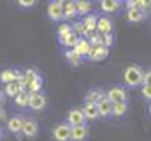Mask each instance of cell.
<instances>
[{
	"label": "cell",
	"instance_id": "cell-41",
	"mask_svg": "<svg viewBox=\"0 0 151 141\" xmlns=\"http://www.w3.org/2000/svg\"><path fill=\"white\" fill-rule=\"evenodd\" d=\"M99 2H102V0H99Z\"/></svg>",
	"mask_w": 151,
	"mask_h": 141
},
{
	"label": "cell",
	"instance_id": "cell-32",
	"mask_svg": "<svg viewBox=\"0 0 151 141\" xmlns=\"http://www.w3.org/2000/svg\"><path fill=\"white\" fill-rule=\"evenodd\" d=\"M141 95H142L144 101L151 102V85H142L141 86Z\"/></svg>",
	"mask_w": 151,
	"mask_h": 141
},
{
	"label": "cell",
	"instance_id": "cell-8",
	"mask_svg": "<svg viewBox=\"0 0 151 141\" xmlns=\"http://www.w3.org/2000/svg\"><path fill=\"white\" fill-rule=\"evenodd\" d=\"M107 94V99L113 101V102H119V101H127L128 99V94H127V86H111L109 90H106Z\"/></svg>",
	"mask_w": 151,
	"mask_h": 141
},
{
	"label": "cell",
	"instance_id": "cell-3",
	"mask_svg": "<svg viewBox=\"0 0 151 141\" xmlns=\"http://www.w3.org/2000/svg\"><path fill=\"white\" fill-rule=\"evenodd\" d=\"M47 18L55 23H62L63 21V2L51 0L47 5Z\"/></svg>",
	"mask_w": 151,
	"mask_h": 141
},
{
	"label": "cell",
	"instance_id": "cell-20",
	"mask_svg": "<svg viewBox=\"0 0 151 141\" xmlns=\"http://www.w3.org/2000/svg\"><path fill=\"white\" fill-rule=\"evenodd\" d=\"M81 21H83V25H84V28H86L88 34H90V32H97V23H99V16H97V14H91V12H90V14H86Z\"/></svg>",
	"mask_w": 151,
	"mask_h": 141
},
{
	"label": "cell",
	"instance_id": "cell-38",
	"mask_svg": "<svg viewBox=\"0 0 151 141\" xmlns=\"http://www.w3.org/2000/svg\"><path fill=\"white\" fill-rule=\"evenodd\" d=\"M148 113H150V116H151V102H150V108H148Z\"/></svg>",
	"mask_w": 151,
	"mask_h": 141
},
{
	"label": "cell",
	"instance_id": "cell-25",
	"mask_svg": "<svg viewBox=\"0 0 151 141\" xmlns=\"http://www.w3.org/2000/svg\"><path fill=\"white\" fill-rule=\"evenodd\" d=\"M4 92H5V95H7V97L14 99V97L21 92V86H19V83H18V81H12V83L4 85Z\"/></svg>",
	"mask_w": 151,
	"mask_h": 141
},
{
	"label": "cell",
	"instance_id": "cell-15",
	"mask_svg": "<svg viewBox=\"0 0 151 141\" xmlns=\"http://www.w3.org/2000/svg\"><path fill=\"white\" fill-rule=\"evenodd\" d=\"M23 72H19L18 69H4L0 72V83L2 85H7V83H12V81H18L21 78Z\"/></svg>",
	"mask_w": 151,
	"mask_h": 141
},
{
	"label": "cell",
	"instance_id": "cell-12",
	"mask_svg": "<svg viewBox=\"0 0 151 141\" xmlns=\"http://www.w3.org/2000/svg\"><path fill=\"white\" fill-rule=\"evenodd\" d=\"M81 109H83L86 120H97V118H100V113H99V106H97V102L84 101V104L81 106Z\"/></svg>",
	"mask_w": 151,
	"mask_h": 141
},
{
	"label": "cell",
	"instance_id": "cell-6",
	"mask_svg": "<svg viewBox=\"0 0 151 141\" xmlns=\"http://www.w3.org/2000/svg\"><path fill=\"white\" fill-rule=\"evenodd\" d=\"M23 122H25V118H23V116L14 115V116L7 118L5 127H7V131H9L11 134H14V136H21V131H23Z\"/></svg>",
	"mask_w": 151,
	"mask_h": 141
},
{
	"label": "cell",
	"instance_id": "cell-28",
	"mask_svg": "<svg viewBox=\"0 0 151 141\" xmlns=\"http://www.w3.org/2000/svg\"><path fill=\"white\" fill-rule=\"evenodd\" d=\"M86 39L90 41L91 46H100L102 44V34L100 32H90V34L86 35Z\"/></svg>",
	"mask_w": 151,
	"mask_h": 141
},
{
	"label": "cell",
	"instance_id": "cell-22",
	"mask_svg": "<svg viewBox=\"0 0 151 141\" xmlns=\"http://www.w3.org/2000/svg\"><path fill=\"white\" fill-rule=\"evenodd\" d=\"M106 97H107L106 90H102V88H91V90L86 94L84 101H90V102H100V101L106 99Z\"/></svg>",
	"mask_w": 151,
	"mask_h": 141
},
{
	"label": "cell",
	"instance_id": "cell-34",
	"mask_svg": "<svg viewBox=\"0 0 151 141\" xmlns=\"http://www.w3.org/2000/svg\"><path fill=\"white\" fill-rule=\"evenodd\" d=\"M16 2H18V5L21 9H30V7H34L37 4V0H16Z\"/></svg>",
	"mask_w": 151,
	"mask_h": 141
},
{
	"label": "cell",
	"instance_id": "cell-2",
	"mask_svg": "<svg viewBox=\"0 0 151 141\" xmlns=\"http://www.w3.org/2000/svg\"><path fill=\"white\" fill-rule=\"evenodd\" d=\"M70 134H72V125L67 120L56 124L51 131V138L55 141H70Z\"/></svg>",
	"mask_w": 151,
	"mask_h": 141
},
{
	"label": "cell",
	"instance_id": "cell-9",
	"mask_svg": "<svg viewBox=\"0 0 151 141\" xmlns=\"http://www.w3.org/2000/svg\"><path fill=\"white\" fill-rule=\"evenodd\" d=\"M90 138V129L84 124H77V125H72V134H70V141H86Z\"/></svg>",
	"mask_w": 151,
	"mask_h": 141
},
{
	"label": "cell",
	"instance_id": "cell-5",
	"mask_svg": "<svg viewBox=\"0 0 151 141\" xmlns=\"http://www.w3.org/2000/svg\"><path fill=\"white\" fill-rule=\"evenodd\" d=\"M37 134H39L37 120H35V118H25L21 136H23V138H28V140H34V138H37Z\"/></svg>",
	"mask_w": 151,
	"mask_h": 141
},
{
	"label": "cell",
	"instance_id": "cell-11",
	"mask_svg": "<svg viewBox=\"0 0 151 141\" xmlns=\"http://www.w3.org/2000/svg\"><path fill=\"white\" fill-rule=\"evenodd\" d=\"M74 49L83 57V58H86L88 60V57H90V53H91V49H93V46L90 44V41L86 39V37H79L77 39V42H76Z\"/></svg>",
	"mask_w": 151,
	"mask_h": 141
},
{
	"label": "cell",
	"instance_id": "cell-26",
	"mask_svg": "<svg viewBox=\"0 0 151 141\" xmlns=\"http://www.w3.org/2000/svg\"><path fill=\"white\" fill-rule=\"evenodd\" d=\"M76 5H77L79 16H83V18L91 12V0H76Z\"/></svg>",
	"mask_w": 151,
	"mask_h": 141
},
{
	"label": "cell",
	"instance_id": "cell-7",
	"mask_svg": "<svg viewBox=\"0 0 151 141\" xmlns=\"http://www.w3.org/2000/svg\"><path fill=\"white\" fill-rule=\"evenodd\" d=\"M107 57H109V48L107 46H104V44L93 46V49L88 57V62H93V64L95 62H104V60H107Z\"/></svg>",
	"mask_w": 151,
	"mask_h": 141
},
{
	"label": "cell",
	"instance_id": "cell-36",
	"mask_svg": "<svg viewBox=\"0 0 151 141\" xmlns=\"http://www.w3.org/2000/svg\"><path fill=\"white\" fill-rule=\"evenodd\" d=\"M2 122H7V113L4 111V108H0V124Z\"/></svg>",
	"mask_w": 151,
	"mask_h": 141
},
{
	"label": "cell",
	"instance_id": "cell-10",
	"mask_svg": "<svg viewBox=\"0 0 151 141\" xmlns=\"http://www.w3.org/2000/svg\"><path fill=\"white\" fill-rule=\"evenodd\" d=\"M79 16L76 0H65L63 2V21H72Z\"/></svg>",
	"mask_w": 151,
	"mask_h": 141
},
{
	"label": "cell",
	"instance_id": "cell-37",
	"mask_svg": "<svg viewBox=\"0 0 151 141\" xmlns=\"http://www.w3.org/2000/svg\"><path fill=\"white\" fill-rule=\"evenodd\" d=\"M5 97H7V95H5V92H4V90H0V108H4V102H5Z\"/></svg>",
	"mask_w": 151,
	"mask_h": 141
},
{
	"label": "cell",
	"instance_id": "cell-29",
	"mask_svg": "<svg viewBox=\"0 0 151 141\" xmlns=\"http://www.w3.org/2000/svg\"><path fill=\"white\" fill-rule=\"evenodd\" d=\"M69 32H72V23H70V21H63V23L58 25V30H56L58 37H60V35L69 34Z\"/></svg>",
	"mask_w": 151,
	"mask_h": 141
},
{
	"label": "cell",
	"instance_id": "cell-21",
	"mask_svg": "<svg viewBox=\"0 0 151 141\" xmlns=\"http://www.w3.org/2000/svg\"><path fill=\"white\" fill-rule=\"evenodd\" d=\"M77 39H79V35L72 30V32H69V34H65V35H60V37H58V42L67 49V48H74L76 42H77Z\"/></svg>",
	"mask_w": 151,
	"mask_h": 141
},
{
	"label": "cell",
	"instance_id": "cell-39",
	"mask_svg": "<svg viewBox=\"0 0 151 141\" xmlns=\"http://www.w3.org/2000/svg\"><path fill=\"white\" fill-rule=\"evenodd\" d=\"M118 2H125V0H118Z\"/></svg>",
	"mask_w": 151,
	"mask_h": 141
},
{
	"label": "cell",
	"instance_id": "cell-1",
	"mask_svg": "<svg viewBox=\"0 0 151 141\" xmlns=\"http://www.w3.org/2000/svg\"><path fill=\"white\" fill-rule=\"evenodd\" d=\"M142 78H144V70L137 64H130L123 70V83L127 88H139L142 86Z\"/></svg>",
	"mask_w": 151,
	"mask_h": 141
},
{
	"label": "cell",
	"instance_id": "cell-30",
	"mask_svg": "<svg viewBox=\"0 0 151 141\" xmlns=\"http://www.w3.org/2000/svg\"><path fill=\"white\" fill-rule=\"evenodd\" d=\"M72 30H74L79 37H86V34H88L86 28H84V25H83V21H76V23H72Z\"/></svg>",
	"mask_w": 151,
	"mask_h": 141
},
{
	"label": "cell",
	"instance_id": "cell-17",
	"mask_svg": "<svg viewBox=\"0 0 151 141\" xmlns=\"http://www.w3.org/2000/svg\"><path fill=\"white\" fill-rule=\"evenodd\" d=\"M114 28V23L109 16H99V23H97V32L100 34H111Z\"/></svg>",
	"mask_w": 151,
	"mask_h": 141
},
{
	"label": "cell",
	"instance_id": "cell-40",
	"mask_svg": "<svg viewBox=\"0 0 151 141\" xmlns=\"http://www.w3.org/2000/svg\"><path fill=\"white\" fill-rule=\"evenodd\" d=\"M0 138H2V132H0Z\"/></svg>",
	"mask_w": 151,
	"mask_h": 141
},
{
	"label": "cell",
	"instance_id": "cell-19",
	"mask_svg": "<svg viewBox=\"0 0 151 141\" xmlns=\"http://www.w3.org/2000/svg\"><path fill=\"white\" fill-rule=\"evenodd\" d=\"M99 106V113H100V118H111L113 116V101H109L107 97L102 99L100 102H97Z\"/></svg>",
	"mask_w": 151,
	"mask_h": 141
},
{
	"label": "cell",
	"instance_id": "cell-27",
	"mask_svg": "<svg viewBox=\"0 0 151 141\" xmlns=\"http://www.w3.org/2000/svg\"><path fill=\"white\" fill-rule=\"evenodd\" d=\"M28 99H30V94H28V92H19V94L14 97V106L25 109V108H28Z\"/></svg>",
	"mask_w": 151,
	"mask_h": 141
},
{
	"label": "cell",
	"instance_id": "cell-4",
	"mask_svg": "<svg viewBox=\"0 0 151 141\" xmlns=\"http://www.w3.org/2000/svg\"><path fill=\"white\" fill-rule=\"evenodd\" d=\"M30 94V92H28ZM28 108L34 109V111H42L47 108V97L42 94V92H35V94H30V99H28Z\"/></svg>",
	"mask_w": 151,
	"mask_h": 141
},
{
	"label": "cell",
	"instance_id": "cell-33",
	"mask_svg": "<svg viewBox=\"0 0 151 141\" xmlns=\"http://www.w3.org/2000/svg\"><path fill=\"white\" fill-rule=\"evenodd\" d=\"M102 44L104 46H107V48H111L114 44V34H102Z\"/></svg>",
	"mask_w": 151,
	"mask_h": 141
},
{
	"label": "cell",
	"instance_id": "cell-24",
	"mask_svg": "<svg viewBox=\"0 0 151 141\" xmlns=\"http://www.w3.org/2000/svg\"><path fill=\"white\" fill-rule=\"evenodd\" d=\"M44 88V78L39 74V76H35L34 79H30L28 81V92L30 94H35V92H40Z\"/></svg>",
	"mask_w": 151,
	"mask_h": 141
},
{
	"label": "cell",
	"instance_id": "cell-14",
	"mask_svg": "<svg viewBox=\"0 0 151 141\" xmlns=\"http://www.w3.org/2000/svg\"><path fill=\"white\" fill-rule=\"evenodd\" d=\"M67 122H69L70 125L84 124V122H86V116H84L83 109H81V108H72V109H69V113H67Z\"/></svg>",
	"mask_w": 151,
	"mask_h": 141
},
{
	"label": "cell",
	"instance_id": "cell-23",
	"mask_svg": "<svg viewBox=\"0 0 151 141\" xmlns=\"http://www.w3.org/2000/svg\"><path fill=\"white\" fill-rule=\"evenodd\" d=\"M128 102L127 101H119V102H113V116L116 118H123V116H127V113H128Z\"/></svg>",
	"mask_w": 151,
	"mask_h": 141
},
{
	"label": "cell",
	"instance_id": "cell-16",
	"mask_svg": "<svg viewBox=\"0 0 151 141\" xmlns=\"http://www.w3.org/2000/svg\"><path fill=\"white\" fill-rule=\"evenodd\" d=\"M63 57H65V60H67L72 67H79V65L83 64V60H84V58L76 51L74 48H67V49L63 51Z\"/></svg>",
	"mask_w": 151,
	"mask_h": 141
},
{
	"label": "cell",
	"instance_id": "cell-18",
	"mask_svg": "<svg viewBox=\"0 0 151 141\" xmlns=\"http://www.w3.org/2000/svg\"><path fill=\"white\" fill-rule=\"evenodd\" d=\"M119 7H121V2H118V0H102L100 2V11L104 14H114L119 11Z\"/></svg>",
	"mask_w": 151,
	"mask_h": 141
},
{
	"label": "cell",
	"instance_id": "cell-31",
	"mask_svg": "<svg viewBox=\"0 0 151 141\" xmlns=\"http://www.w3.org/2000/svg\"><path fill=\"white\" fill-rule=\"evenodd\" d=\"M35 76H39V72H37V69H34V67H30V69H25V70H23V78H25L27 85H28V81H30V79H34Z\"/></svg>",
	"mask_w": 151,
	"mask_h": 141
},
{
	"label": "cell",
	"instance_id": "cell-13",
	"mask_svg": "<svg viewBox=\"0 0 151 141\" xmlns=\"http://www.w3.org/2000/svg\"><path fill=\"white\" fill-rule=\"evenodd\" d=\"M148 18V12L144 9H127V21L128 23H141Z\"/></svg>",
	"mask_w": 151,
	"mask_h": 141
},
{
	"label": "cell",
	"instance_id": "cell-35",
	"mask_svg": "<svg viewBox=\"0 0 151 141\" xmlns=\"http://www.w3.org/2000/svg\"><path fill=\"white\" fill-rule=\"evenodd\" d=\"M142 85H151V67L144 69V78H142Z\"/></svg>",
	"mask_w": 151,
	"mask_h": 141
}]
</instances>
